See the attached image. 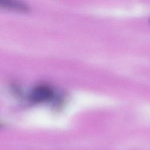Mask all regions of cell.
<instances>
[{
	"label": "cell",
	"instance_id": "obj_1",
	"mask_svg": "<svg viewBox=\"0 0 150 150\" xmlns=\"http://www.w3.org/2000/svg\"><path fill=\"white\" fill-rule=\"evenodd\" d=\"M52 96V91L47 87L39 86L35 88L31 94V98L35 101H44Z\"/></svg>",
	"mask_w": 150,
	"mask_h": 150
},
{
	"label": "cell",
	"instance_id": "obj_2",
	"mask_svg": "<svg viewBox=\"0 0 150 150\" xmlns=\"http://www.w3.org/2000/svg\"><path fill=\"white\" fill-rule=\"evenodd\" d=\"M149 22H150V20H149Z\"/></svg>",
	"mask_w": 150,
	"mask_h": 150
}]
</instances>
